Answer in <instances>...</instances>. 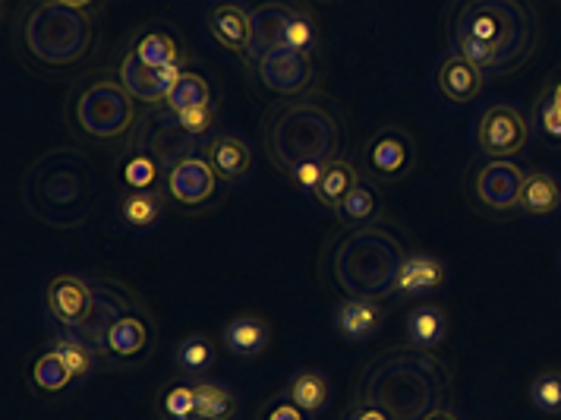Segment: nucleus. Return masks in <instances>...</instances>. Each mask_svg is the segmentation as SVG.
<instances>
[{
    "mask_svg": "<svg viewBox=\"0 0 561 420\" xmlns=\"http://www.w3.org/2000/svg\"><path fill=\"white\" fill-rule=\"evenodd\" d=\"M410 250L404 235L391 222H369L344 228L322 250L319 275L325 288L344 300H388L398 297V272L408 263Z\"/></svg>",
    "mask_w": 561,
    "mask_h": 420,
    "instance_id": "nucleus-1",
    "label": "nucleus"
},
{
    "mask_svg": "<svg viewBox=\"0 0 561 420\" xmlns=\"http://www.w3.org/2000/svg\"><path fill=\"white\" fill-rule=\"evenodd\" d=\"M451 373L435 351L398 344L376 354L357 376V398L382 408L391 420H423L435 408H448Z\"/></svg>",
    "mask_w": 561,
    "mask_h": 420,
    "instance_id": "nucleus-2",
    "label": "nucleus"
},
{
    "mask_svg": "<svg viewBox=\"0 0 561 420\" xmlns=\"http://www.w3.org/2000/svg\"><path fill=\"white\" fill-rule=\"evenodd\" d=\"M347 143V124L329 95L307 92L280 99L262 117V146L284 178L300 164H332Z\"/></svg>",
    "mask_w": 561,
    "mask_h": 420,
    "instance_id": "nucleus-3",
    "label": "nucleus"
},
{
    "mask_svg": "<svg viewBox=\"0 0 561 420\" xmlns=\"http://www.w3.org/2000/svg\"><path fill=\"white\" fill-rule=\"evenodd\" d=\"M20 200L26 212L57 231L79 228L99 206V181L85 152L57 146L35 158L23 171Z\"/></svg>",
    "mask_w": 561,
    "mask_h": 420,
    "instance_id": "nucleus-4",
    "label": "nucleus"
},
{
    "mask_svg": "<svg viewBox=\"0 0 561 420\" xmlns=\"http://www.w3.org/2000/svg\"><path fill=\"white\" fill-rule=\"evenodd\" d=\"M99 38V26L92 10H79L60 0H35L28 3L16 26V42L26 52V57L48 70L64 73L79 67Z\"/></svg>",
    "mask_w": 561,
    "mask_h": 420,
    "instance_id": "nucleus-5",
    "label": "nucleus"
},
{
    "mask_svg": "<svg viewBox=\"0 0 561 420\" xmlns=\"http://www.w3.org/2000/svg\"><path fill=\"white\" fill-rule=\"evenodd\" d=\"M448 35H467L489 45L502 73L520 70L539 45V23L527 0H458L448 16Z\"/></svg>",
    "mask_w": 561,
    "mask_h": 420,
    "instance_id": "nucleus-6",
    "label": "nucleus"
},
{
    "mask_svg": "<svg viewBox=\"0 0 561 420\" xmlns=\"http://www.w3.org/2000/svg\"><path fill=\"white\" fill-rule=\"evenodd\" d=\"M136 121V99L117 73L107 70H95L79 79L67 99V124L92 143L127 139Z\"/></svg>",
    "mask_w": 561,
    "mask_h": 420,
    "instance_id": "nucleus-7",
    "label": "nucleus"
},
{
    "mask_svg": "<svg viewBox=\"0 0 561 420\" xmlns=\"http://www.w3.org/2000/svg\"><path fill=\"white\" fill-rule=\"evenodd\" d=\"M205 143L208 139H203V136L183 130L178 111H171L168 105H152L139 114L136 127L127 136L124 156H149L161 168V174H168L171 168H178L180 161L203 156Z\"/></svg>",
    "mask_w": 561,
    "mask_h": 420,
    "instance_id": "nucleus-8",
    "label": "nucleus"
},
{
    "mask_svg": "<svg viewBox=\"0 0 561 420\" xmlns=\"http://www.w3.org/2000/svg\"><path fill=\"white\" fill-rule=\"evenodd\" d=\"M158 348V319L146 304L121 314L95 348L102 367H146Z\"/></svg>",
    "mask_w": 561,
    "mask_h": 420,
    "instance_id": "nucleus-9",
    "label": "nucleus"
},
{
    "mask_svg": "<svg viewBox=\"0 0 561 420\" xmlns=\"http://www.w3.org/2000/svg\"><path fill=\"white\" fill-rule=\"evenodd\" d=\"M250 73L265 92H272L278 99H300V95L312 92V82L319 77V64H316V52H297V48L278 45V48L262 54L250 67Z\"/></svg>",
    "mask_w": 561,
    "mask_h": 420,
    "instance_id": "nucleus-10",
    "label": "nucleus"
},
{
    "mask_svg": "<svg viewBox=\"0 0 561 420\" xmlns=\"http://www.w3.org/2000/svg\"><path fill=\"white\" fill-rule=\"evenodd\" d=\"M45 310H48V322L54 326V332L73 339L92 319L95 282L85 279V275H77V272L54 275L51 282L45 285Z\"/></svg>",
    "mask_w": 561,
    "mask_h": 420,
    "instance_id": "nucleus-11",
    "label": "nucleus"
},
{
    "mask_svg": "<svg viewBox=\"0 0 561 420\" xmlns=\"http://www.w3.org/2000/svg\"><path fill=\"white\" fill-rule=\"evenodd\" d=\"M416 164V139L401 124H385L363 146V168L376 184H398Z\"/></svg>",
    "mask_w": 561,
    "mask_h": 420,
    "instance_id": "nucleus-12",
    "label": "nucleus"
},
{
    "mask_svg": "<svg viewBox=\"0 0 561 420\" xmlns=\"http://www.w3.org/2000/svg\"><path fill=\"white\" fill-rule=\"evenodd\" d=\"M524 178L527 174L514 158H485L470 171L467 190H470V200L480 209L508 215V212H517Z\"/></svg>",
    "mask_w": 561,
    "mask_h": 420,
    "instance_id": "nucleus-13",
    "label": "nucleus"
},
{
    "mask_svg": "<svg viewBox=\"0 0 561 420\" xmlns=\"http://www.w3.org/2000/svg\"><path fill=\"white\" fill-rule=\"evenodd\" d=\"M477 149L483 158H514L530 139V124L514 105H489L477 121Z\"/></svg>",
    "mask_w": 561,
    "mask_h": 420,
    "instance_id": "nucleus-14",
    "label": "nucleus"
},
{
    "mask_svg": "<svg viewBox=\"0 0 561 420\" xmlns=\"http://www.w3.org/2000/svg\"><path fill=\"white\" fill-rule=\"evenodd\" d=\"M221 184H225V181L215 174V168H211L203 156L186 158V161H180L178 168H171V171L164 174V190H168V196L178 200L180 206L190 212H199L205 209V206H211V203L221 196V190H225Z\"/></svg>",
    "mask_w": 561,
    "mask_h": 420,
    "instance_id": "nucleus-15",
    "label": "nucleus"
},
{
    "mask_svg": "<svg viewBox=\"0 0 561 420\" xmlns=\"http://www.w3.org/2000/svg\"><path fill=\"white\" fill-rule=\"evenodd\" d=\"M186 70V64H174V67H149L146 60H139V54L127 48L117 60V79L127 86V92L139 102V105L152 107L168 102V92L174 89L180 73Z\"/></svg>",
    "mask_w": 561,
    "mask_h": 420,
    "instance_id": "nucleus-16",
    "label": "nucleus"
},
{
    "mask_svg": "<svg viewBox=\"0 0 561 420\" xmlns=\"http://www.w3.org/2000/svg\"><path fill=\"white\" fill-rule=\"evenodd\" d=\"M205 26L221 48L247 60L253 42V7L240 0H215L205 10Z\"/></svg>",
    "mask_w": 561,
    "mask_h": 420,
    "instance_id": "nucleus-17",
    "label": "nucleus"
},
{
    "mask_svg": "<svg viewBox=\"0 0 561 420\" xmlns=\"http://www.w3.org/2000/svg\"><path fill=\"white\" fill-rule=\"evenodd\" d=\"M203 158L215 168V174H218L225 184H240V181H247L255 164L253 146H250L240 133L228 130H218L208 136Z\"/></svg>",
    "mask_w": 561,
    "mask_h": 420,
    "instance_id": "nucleus-18",
    "label": "nucleus"
},
{
    "mask_svg": "<svg viewBox=\"0 0 561 420\" xmlns=\"http://www.w3.org/2000/svg\"><path fill=\"white\" fill-rule=\"evenodd\" d=\"M300 7L294 0H262L253 7V42H250V54H247V70L253 67L255 60L265 52L278 48L284 38L287 20L297 13Z\"/></svg>",
    "mask_w": 561,
    "mask_h": 420,
    "instance_id": "nucleus-19",
    "label": "nucleus"
},
{
    "mask_svg": "<svg viewBox=\"0 0 561 420\" xmlns=\"http://www.w3.org/2000/svg\"><path fill=\"white\" fill-rule=\"evenodd\" d=\"M435 82H438V92L455 102V105H470L480 92H483L485 77L460 54H448L445 60H438V70H435Z\"/></svg>",
    "mask_w": 561,
    "mask_h": 420,
    "instance_id": "nucleus-20",
    "label": "nucleus"
},
{
    "mask_svg": "<svg viewBox=\"0 0 561 420\" xmlns=\"http://www.w3.org/2000/svg\"><path fill=\"white\" fill-rule=\"evenodd\" d=\"M221 342H225V348H228L233 357L253 361V357L268 351V344H272V329H268V322H265L262 316H233V319L225 322V329H221Z\"/></svg>",
    "mask_w": 561,
    "mask_h": 420,
    "instance_id": "nucleus-21",
    "label": "nucleus"
},
{
    "mask_svg": "<svg viewBox=\"0 0 561 420\" xmlns=\"http://www.w3.org/2000/svg\"><path fill=\"white\" fill-rule=\"evenodd\" d=\"M129 48L139 54V60H146L149 67H174V64H186L183 60V45H180L178 32L168 23H149L142 26Z\"/></svg>",
    "mask_w": 561,
    "mask_h": 420,
    "instance_id": "nucleus-22",
    "label": "nucleus"
},
{
    "mask_svg": "<svg viewBox=\"0 0 561 420\" xmlns=\"http://www.w3.org/2000/svg\"><path fill=\"white\" fill-rule=\"evenodd\" d=\"M382 319L385 314L379 300H344L334 310L332 326L344 342H366L379 332Z\"/></svg>",
    "mask_w": 561,
    "mask_h": 420,
    "instance_id": "nucleus-23",
    "label": "nucleus"
},
{
    "mask_svg": "<svg viewBox=\"0 0 561 420\" xmlns=\"http://www.w3.org/2000/svg\"><path fill=\"white\" fill-rule=\"evenodd\" d=\"M445 263L433 257V253H410L408 263L401 265L398 272V297L413 300V297H423V294H433L445 285Z\"/></svg>",
    "mask_w": 561,
    "mask_h": 420,
    "instance_id": "nucleus-24",
    "label": "nucleus"
},
{
    "mask_svg": "<svg viewBox=\"0 0 561 420\" xmlns=\"http://www.w3.org/2000/svg\"><path fill=\"white\" fill-rule=\"evenodd\" d=\"M561 209V181L552 171H527L517 212L530 218H552Z\"/></svg>",
    "mask_w": 561,
    "mask_h": 420,
    "instance_id": "nucleus-25",
    "label": "nucleus"
},
{
    "mask_svg": "<svg viewBox=\"0 0 561 420\" xmlns=\"http://www.w3.org/2000/svg\"><path fill=\"white\" fill-rule=\"evenodd\" d=\"M379 215H382V190L373 178H363L334 212L341 228H359V225L379 222Z\"/></svg>",
    "mask_w": 561,
    "mask_h": 420,
    "instance_id": "nucleus-26",
    "label": "nucleus"
},
{
    "mask_svg": "<svg viewBox=\"0 0 561 420\" xmlns=\"http://www.w3.org/2000/svg\"><path fill=\"white\" fill-rule=\"evenodd\" d=\"M284 395H287L300 411H307L309 418H319V415L329 408V401H332V386H329L325 373H319V370H297V373L287 379Z\"/></svg>",
    "mask_w": 561,
    "mask_h": 420,
    "instance_id": "nucleus-27",
    "label": "nucleus"
},
{
    "mask_svg": "<svg viewBox=\"0 0 561 420\" xmlns=\"http://www.w3.org/2000/svg\"><path fill=\"white\" fill-rule=\"evenodd\" d=\"M359 181H363V174H359V168L351 158H334L332 164H325V174H322V181L316 186L312 200H316L319 206H325L329 212H337V206L351 196V190H354Z\"/></svg>",
    "mask_w": 561,
    "mask_h": 420,
    "instance_id": "nucleus-28",
    "label": "nucleus"
},
{
    "mask_svg": "<svg viewBox=\"0 0 561 420\" xmlns=\"http://www.w3.org/2000/svg\"><path fill=\"white\" fill-rule=\"evenodd\" d=\"M404 329H408V344L435 351L448 339V314L438 304H420L408 314Z\"/></svg>",
    "mask_w": 561,
    "mask_h": 420,
    "instance_id": "nucleus-29",
    "label": "nucleus"
},
{
    "mask_svg": "<svg viewBox=\"0 0 561 420\" xmlns=\"http://www.w3.org/2000/svg\"><path fill=\"white\" fill-rule=\"evenodd\" d=\"M168 206V190L161 186H149V190H127L121 200V218L127 222L129 228L142 231L152 228L154 222H161Z\"/></svg>",
    "mask_w": 561,
    "mask_h": 420,
    "instance_id": "nucleus-30",
    "label": "nucleus"
},
{
    "mask_svg": "<svg viewBox=\"0 0 561 420\" xmlns=\"http://www.w3.org/2000/svg\"><path fill=\"white\" fill-rule=\"evenodd\" d=\"M240 408V398L230 386L218 379H196V418L199 420H230Z\"/></svg>",
    "mask_w": 561,
    "mask_h": 420,
    "instance_id": "nucleus-31",
    "label": "nucleus"
},
{
    "mask_svg": "<svg viewBox=\"0 0 561 420\" xmlns=\"http://www.w3.org/2000/svg\"><path fill=\"white\" fill-rule=\"evenodd\" d=\"M211 102H218L211 79L205 77L203 70H196V67H186L178 82H174V89L168 92L164 105L171 107V111H186V107L211 105Z\"/></svg>",
    "mask_w": 561,
    "mask_h": 420,
    "instance_id": "nucleus-32",
    "label": "nucleus"
},
{
    "mask_svg": "<svg viewBox=\"0 0 561 420\" xmlns=\"http://www.w3.org/2000/svg\"><path fill=\"white\" fill-rule=\"evenodd\" d=\"M174 367L180 376H190V379H199L208 370L215 367V342L196 332V336H186L183 342L174 348Z\"/></svg>",
    "mask_w": 561,
    "mask_h": 420,
    "instance_id": "nucleus-33",
    "label": "nucleus"
},
{
    "mask_svg": "<svg viewBox=\"0 0 561 420\" xmlns=\"http://www.w3.org/2000/svg\"><path fill=\"white\" fill-rule=\"evenodd\" d=\"M73 379H77V376L70 373V367L64 364V357H60L57 351H51V348L32 364V386H35L38 393L60 395Z\"/></svg>",
    "mask_w": 561,
    "mask_h": 420,
    "instance_id": "nucleus-34",
    "label": "nucleus"
},
{
    "mask_svg": "<svg viewBox=\"0 0 561 420\" xmlns=\"http://www.w3.org/2000/svg\"><path fill=\"white\" fill-rule=\"evenodd\" d=\"M158 408L164 420H199L196 418V379L183 376L178 383H171L161 395Z\"/></svg>",
    "mask_w": 561,
    "mask_h": 420,
    "instance_id": "nucleus-35",
    "label": "nucleus"
},
{
    "mask_svg": "<svg viewBox=\"0 0 561 420\" xmlns=\"http://www.w3.org/2000/svg\"><path fill=\"white\" fill-rule=\"evenodd\" d=\"M51 351H57V354L64 357V364L70 367V373H73L77 379L92 376V373L99 370V364H102L92 344L82 342V339H70V336H57L51 344Z\"/></svg>",
    "mask_w": 561,
    "mask_h": 420,
    "instance_id": "nucleus-36",
    "label": "nucleus"
},
{
    "mask_svg": "<svg viewBox=\"0 0 561 420\" xmlns=\"http://www.w3.org/2000/svg\"><path fill=\"white\" fill-rule=\"evenodd\" d=\"M530 405L536 411L559 418L561 415V373L559 370H546L530 383Z\"/></svg>",
    "mask_w": 561,
    "mask_h": 420,
    "instance_id": "nucleus-37",
    "label": "nucleus"
},
{
    "mask_svg": "<svg viewBox=\"0 0 561 420\" xmlns=\"http://www.w3.org/2000/svg\"><path fill=\"white\" fill-rule=\"evenodd\" d=\"M280 45L297 48V52H316V45H319V26H316V20L309 16L304 7L287 20V29H284Z\"/></svg>",
    "mask_w": 561,
    "mask_h": 420,
    "instance_id": "nucleus-38",
    "label": "nucleus"
},
{
    "mask_svg": "<svg viewBox=\"0 0 561 420\" xmlns=\"http://www.w3.org/2000/svg\"><path fill=\"white\" fill-rule=\"evenodd\" d=\"M164 174L149 156H124V184L129 190H149L158 186Z\"/></svg>",
    "mask_w": 561,
    "mask_h": 420,
    "instance_id": "nucleus-39",
    "label": "nucleus"
},
{
    "mask_svg": "<svg viewBox=\"0 0 561 420\" xmlns=\"http://www.w3.org/2000/svg\"><path fill=\"white\" fill-rule=\"evenodd\" d=\"M178 121L183 124V130H190L193 136H203L208 139L211 133H218V102L199 107H186V111H178Z\"/></svg>",
    "mask_w": 561,
    "mask_h": 420,
    "instance_id": "nucleus-40",
    "label": "nucleus"
},
{
    "mask_svg": "<svg viewBox=\"0 0 561 420\" xmlns=\"http://www.w3.org/2000/svg\"><path fill=\"white\" fill-rule=\"evenodd\" d=\"M536 127L546 133L549 139H561V105L556 102L552 89H546L536 99Z\"/></svg>",
    "mask_w": 561,
    "mask_h": 420,
    "instance_id": "nucleus-41",
    "label": "nucleus"
},
{
    "mask_svg": "<svg viewBox=\"0 0 561 420\" xmlns=\"http://www.w3.org/2000/svg\"><path fill=\"white\" fill-rule=\"evenodd\" d=\"M322 174H325V164H312V161H309V164L294 168L287 181L297 186L304 196H312V193H316V186H319V181H322Z\"/></svg>",
    "mask_w": 561,
    "mask_h": 420,
    "instance_id": "nucleus-42",
    "label": "nucleus"
},
{
    "mask_svg": "<svg viewBox=\"0 0 561 420\" xmlns=\"http://www.w3.org/2000/svg\"><path fill=\"white\" fill-rule=\"evenodd\" d=\"M259 420H309L307 411H300L287 395H278V398H272L265 408H262V418Z\"/></svg>",
    "mask_w": 561,
    "mask_h": 420,
    "instance_id": "nucleus-43",
    "label": "nucleus"
},
{
    "mask_svg": "<svg viewBox=\"0 0 561 420\" xmlns=\"http://www.w3.org/2000/svg\"><path fill=\"white\" fill-rule=\"evenodd\" d=\"M344 420H391L385 415L382 408H373V405H363V401H354L347 411H344Z\"/></svg>",
    "mask_w": 561,
    "mask_h": 420,
    "instance_id": "nucleus-44",
    "label": "nucleus"
},
{
    "mask_svg": "<svg viewBox=\"0 0 561 420\" xmlns=\"http://www.w3.org/2000/svg\"><path fill=\"white\" fill-rule=\"evenodd\" d=\"M423 420H460L455 411H448V408H435L433 415H426Z\"/></svg>",
    "mask_w": 561,
    "mask_h": 420,
    "instance_id": "nucleus-45",
    "label": "nucleus"
},
{
    "mask_svg": "<svg viewBox=\"0 0 561 420\" xmlns=\"http://www.w3.org/2000/svg\"><path fill=\"white\" fill-rule=\"evenodd\" d=\"M60 3H70V7H79V10H92L99 0H60Z\"/></svg>",
    "mask_w": 561,
    "mask_h": 420,
    "instance_id": "nucleus-46",
    "label": "nucleus"
},
{
    "mask_svg": "<svg viewBox=\"0 0 561 420\" xmlns=\"http://www.w3.org/2000/svg\"><path fill=\"white\" fill-rule=\"evenodd\" d=\"M552 95H556V102H559V105H561V79H559V82H556V86H552Z\"/></svg>",
    "mask_w": 561,
    "mask_h": 420,
    "instance_id": "nucleus-47",
    "label": "nucleus"
}]
</instances>
